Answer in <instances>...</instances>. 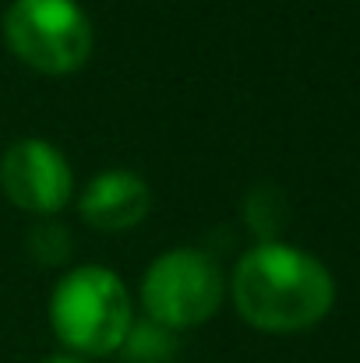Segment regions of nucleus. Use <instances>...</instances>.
<instances>
[{
	"mask_svg": "<svg viewBox=\"0 0 360 363\" xmlns=\"http://www.w3.org/2000/svg\"><path fill=\"white\" fill-rule=\"evenodd\" d=\"M227 293L251 328L293 335L329 318L336 303V279L315 254L293 243L261 240L237 261Z\"/></svg>",
	"mask_w": 360,
	"mask_h": 363,
	"instance_id": "1",
	"label": "nucleus"
},
{
	"mask_svg": "<svg viewBox=\"0 0 360 363\" xmlns=\"http://www.w3.org/2000/svg\"><path fill=\"white\" fill-rule=\"evenodd\" d=\"M134 325V300L117 272L103 264H82L67 272L50 296V328L75 357L120 353Z\"/></svg>",
	"mask_w": 360,
	"mask_h": 363,
	"instance_id": "2",
	"label": "nucleus"
},
{
	"mask_svg": "<svg viewBox=\"0 0 360 363\" xmlns=\"http://www.w3.org/2000/svg\"><path fill=\"white\" fill-rule=\"evenodd\" d=\"M227 300L223 264L198 247L163 250L141 279V307L145 318L170 328H198L205 325Z\"/></svg>",
	"mask_w": 360,
	"mask_h": 363,
	"instance_id": "3",
	"label": "nucleus"
},
{
	"mask_svg": "<svg viewBox=\"0 0 360 363\" xmlns=\"http://www.w3.org/2000/svg\"><path fill=\"white\" fill-rule=\"evenodd\" d=\"M92 21L78 0H11L4 11L7 50L39 74H71L92 57Z\"/></svg>",
	"mask_w": 360,
	"mask_h": 363,
	"instance_id": "4",
	"label": "nucleus"
},
{
	"mask_svg": "<svg viewBox=\"0 0 360 363\" xmlns=\"http://www.w3.org/2000/svg\"><path fill=\"white\" fill-rule=\"evenodd\" d=\"M0 191L14 208L50 219L75 198V173L53 141L18 138L0 155Z\"/></svg>",
	"mask_w": 360,
	"mask_h": 363,
	"instance_id": "5",
	"label": "nucleus"
},
{
	"mask_svg": "<svg viewBox=\"0 0 360 363\" xmlns=\"http://www.w3.org/2000/svg\"><path fill=\"white\" fill-rule=\"evenodd\" d=\"M152 208V191L134 169H103L96 173L78 198V216L96 233H124L138 226Z\"/></svg>",
	"mask_w": 360,
	"mask_h": 363,
	"instance_id": "6",
	"label": "nucleus"
},
{
	"mask_svg": "<svg viewBox=\"0 0 360 363\" xmlns=\"http://www.w3.org/2000/svg\"><path fill=\"white\" fill-rule=\"evenodd\" d=\"M120 353L127 363H170L177 353V332H170L148 318H141V321L134 318Z\"/></svg>",
	"mask_w": 360,
	"mask_h": 363,
	"instance_id": "7",
	"label": "nucleus"
},
{
	"mask_svg": "<svg viewBox=\"0 0 360 363\" xmlns=\"http://www.w3.org/2000/svg\"><path fill=\"white\" fill-rule=\"evenodd\" d=\"M28 250L39 264H64L71 257V233L60 223H39L28 233Z\"/></svg>",
	"mask_w": 360,
	"mask_h": 363,
	"instance_id": "8",
	"label": "nucleus"
},
{
	"mask_svg": "<svg viewBox=\"0 0 360 363\" xmlns=\"http://www.w3.org/2000/svg\"><path fill=\"white\" fill-rule=\"evenodd\" d=\"M39 363H89L85 357H75V353H60V357H46V360Z\"/></svg>",
	"mask_w": 360,
	"mask_h": 363,
	"instance_id": "9",
	"label": "nucleus"
}]
</instances>
